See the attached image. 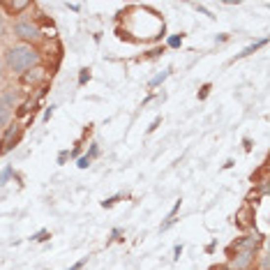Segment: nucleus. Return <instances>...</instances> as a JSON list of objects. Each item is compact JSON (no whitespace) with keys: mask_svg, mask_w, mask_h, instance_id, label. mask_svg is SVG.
Listing matches in <instances>:
<instances>
[{"mask_svg":"<svg viewBox=\"0 0 270 270\" xmlns=\"http://www.w3.org/2000/svg\"><path fill=\"white\" fill-rule=\"evenodd\" d=\"M39 60H42V56H39V51L35 49L32 44H14L9 46L7 51H5V65H7L9 72H14V74H26L28 69L37 67Z\"/></svg>","mask_w":270,"mask_h":270,"instance_id":"obj_1","label":"nucleus"},{"mask_svg":"<svg viewBox=\"0 0 270 270\" xmlns=\"http://www.w3.org/2000/svg\"><path fill=\"white\" fill-rule=\"evenodd\" d=\"M14 35L21 39V44H30V42H37L42 39L39 35V26L32 21H16L14 23Z\"/></svg>","mask_w":270,"mask_h":270,"instance_id":"obj_2","label":"nucleus"},{"mask_svg":"<svg viewBox=\"0 0 270 270\" xmlns=\"http://www.w3.org/2000/svg\"><path fill=\"white\" fill-rule=\"evenodd\" d=\"M19 139H21V125L19 122H9L5 127V132H2V136H0V155H7L9 150L19 143Z\"/></svg>","mask_w":270,"mask_h":270,"instance_id":"obj_3","label":"nucleus"},{"mask_svg":"<svg viewBox=\"0 0 270 270\" xmlns=\"http://www.w3.org/2000/svg\"><path fill=\"white\" fill-rule=\"evenodd\" d=\"M256 259V252H249V249H240L236 252V256H231L229 261H226L224 268L226 270H247Z\"/></svg>","mask_w":270,"mask_h":270,"instance_id":"obj_4","label":"nucleus"},{"mask_svg":"<svg viewBox=\"0 0 270 270\" xmlns=\"http://www.w3.org/2000/svg\"><path fill=\"white\" fill-rule=\"evenodd\" d=\"M263 245V236L254 233V236H240L236 242L229 245V254L231 252H240V249H249V252H256V249Z\"/></svg>","mask_w":270,"mask_h":270,"instance_id":"obj_5","label":"nucleus"},{"mask_svg":"<svg viewBox=\"0 0 270 270\" xmlns=\"http://www.w3.org/2000/svg\"><path fill=\"white\" fill-rule=\"evenodd\" d=\"M46 76H49V72H46L42 65H37V67H32V69H28L26 74H21V83L23 86H44V81H46Z\"/></svg>","mask_w":270,"mask_h":270,"instance_id":"obj_6","label":"nucleus"},{"mask_svg":"<svg viewBox=\"0 0 270 270\" xmlns=\"http://www.w3.org/2000/svg\"><path fill=\"white\" fill-rule=\"evenodd\" d=\"M0 7L5 9L9 16H19L21 12H26V9L32 7V2H30V0H2Z\"/></svg>","mask_w":270,"mask_h":270,"instance_id":"obj_7","label":"nucleus"},{"mask_svg":"<svg viewBox=\"0 0 270 270\" xmlns=\"http://www.w3.org/2000/svg\"><path fill=\"white\" fill-rule=\"evenodd\" d=\"M252 219H254V212H252V208H249V206H242V208L236 212V219H233V222L245 229V226H252V224H254Z\"/></svg>","mask_w":270,"mask_h":270,"instance_id":"obj_8","label":"nucleus"},{"mask_svg":"<svg viewBox=\"0 0 270 270\" xmlns=\"http://www.w3.org/2000/svg\"><path fill=\"white\" fill-rule=\"evenodd\" d=\"M268 44V39L266 37H261L259 39V42H254V44H249L247 49H242V51L240 53H236V58H233V62H236V60H240V58H247V56H252V53L254 51H259V49H261V46H266Z\"/></svg>","mask_w":270,"mask_h":270,"instance_id":"obj_9","label":"nucleus"},{"mask_svg":"<svg viewBox=\"0 0 270 270\" xmlns=\"http://www.w3.org/2000/svg\"><path fill=\"white\" fill-rule=\"evenodd\" d=\"M0 102L7 106V109H12V111H14L16 106H19V95H16L14 90H9V92H5V95H0Z\"/></svg>","mask_w":270,"mask_h":270,"instance_id":"obj_10","label":"nucleus"},{"mask_svg":"<svg viewBox=\"0 0 270 270\" xmlns=\"http://www.w3.org/2000/svg\"><path fill=\"white\" fill-rule=\"evenodd\" d=\"M12 118H14V111H12V109H7V106L0 102V129L7 127L9 122H12Z\"/></svg>","mask_w":270,"mask_h":270,"instance_id":"obj_11","label":"nucleus"},{"mask_svg":"<svg viewBox=\"0 0 270 270\" xmlns=\"http://www.w3.org/2000/svg\"><path fill=\"white\" fill-rule=\"evenodd\" d=\"M169 76H171V67H166L164 72H162V74H157L155 79H150V88H157L159 83H164L166 79H169Z\"/></svg>","mask_w":270,"mask_h":270,"instance_id":"obj_12","label":"nucleus"},{"mask_svg":"<svg viewBox=\"0 0 270 270\" xmlns=\"http://www.w3.org/2000/svg\"><path fill=\"white\" fill-rule=\"evenodd\" d=\"M39 35H42V37H56V26H53V23L39 26Z\"/></svg>","mask_w":270,"mask_h":270,"instance_id":"obj_13","label":"nucleus"},{"mask_svg":"<svg viewBox=\"0 0 270 270\" xmlns=\"http://www.w3.org/2000/svg\"><path fill=\"white\" fill-rule=\"evenodd\" d=\"M12 176H14V169H12V166H5V169L0 171V187H2V185H7Z\"/></svg>","mask_w":270,"mask_h":270,"instance_id":"obj_14","label":"nucleus"},{"mask_svg":"<svg viewBox=\"0 0 270 270\" xmlns=\"http://www.w3.org/2000/svg\"><path fill=\"white\" fill-rule=\"evenodd\" d=\"M51 238V233L46 231V229H42V231H37V233H32V240L35 242H44V240H49Z\"/></svg>","mask_w":270,"mask_h":270,"instance_id":"obj_15","label":"nucleus"},{"mask_svg":"<svg viewBox=\"0 0 270 270\" xmlns=\"http://www.w3.org/2000/svg\"><path fill=\"white\" fill-rule=\"evenodd\" d=\"M259 270H270V259L268 254L263 252V254H259Z\"/></svg>","mask_w":270,"mask_h":270,"instance_id":"obj_16","label":"nucleus"},{"mask_svg":"<svg viewBox=\"0 0 270 270\" xmlns=\"http://www.w3.org/2000/svg\"><path fill=\"white\" fill-rule=\"evenodd\" d=\"M182 39H185V35L180 32V35H173V37H169V42H166V44L171 46V49H176V46L182 44Z\"/></svg>","mask_w":270,"mask_h":270,"instance_id":"obj_17","label":"nucleus"},{"mask_svg":"<svg viewBox=\"0 0 270 270\" xmlns=\"http://www.w3.org/2000/svg\"><path fill=\"white\" fill-rule=\"evenodd\" d=\"M210 90H212V86H210V83H203L201 88H199V99H206V97H208Z\"/></svg>","mask_w":270,"mask_h":270,"instance_id":"obj_18","label":"nucleus"},{"mask_svg":"<svg viewBox=\"0 0 270 270\" xmlns=\"http://www.w3.org/2000/svg\"><path fill=\"white\" fill-rule=\"evenodd\" d=\"M90 81V69H81V74H79V86H86Z\"/></svg>","mask_w":270,"mask_h":270,"instance_id":"obj_19","label":"nucleus"},{"mask_svg":"<svg viewBox=\"0 0 270 270\" xmlns=\"http://www.w3.org/2000/svg\"><path fill=\"white\" fill-rule=\"evenodd\" d=\"M159 122H162V116H157V118L152 120V122L148 125V129H146V132H148V134H152V132H155V129L159 127Z\"/></svg>","mask_w":270,"mask_h":270,"instance_id":"obj_20","label":"nucleus"},{"mask_svg":"<svg viewBox=\"0 0 270 270\" xmlns=\"http://www.w3.org/2000/svg\"><path fill=\"white\" fill-rule=\"evenodd\" d=\"M180 203H182V201H180V199H178V201H176V203H173V208L169 210V217H166V219H176V212H178V210H180Z\"/></svg>","mask_w":270,"mask_h":270,"instance_id":"obj_21","label":"nucleus"},{"mask_svg":"<svg viewBox=\"0 0 270 270\" xmlns=\"http://www.w3.org/2000/svg\"><path fill=\"white\" fill-rule=\"evenodd\" d=\"M90 162H92V159H88V157H86V155H83V157H79L76 166H79V169H88V166H90Z\"/></svg>","mask_w":270,"mask_h":270,"instance_id":"obj_22","label":"nucleus"},{"mask_svg":"<svg viewBox=\"0 0 270 270\" xmlns=\"http://www.w3.org/2000/svg\"><path fill=\"white\" fill-rule=\"evenodd\" d=\"M97 155H99L97 143H92V146H90V152H88V155H86V157H88V159H95V157H97Z\"/></svg>","mask_w":270,"mask_h":270,"instance_id":"obj_23","label":"nucleus"},{"mask_svg":"<svg viewBox=\"0 0 270 270\" xmlns=\"http://www.w3.org/2000/svg\"><path fill=\"white\" fill-rule=\"evenodd\" d=\"M86 263H88V256H83L81 261H76V263H74V266H69V270H81V268H83V266H86Z\"/></svg>","mask_w":270,"mask_h":270,"instance_id":"obj_24","label":"nucleus"},{"mask_svg":"<svg viewBox=\"0 0 270 270\" xmlns=\"http://www.w3.org/2000/svg\"><path fill=\"white\" fill-rule=\"evenodd\" d=\"M118 199H120V194H116V196H111V199H106V201H102V206H104V208H111V206H113V203H116V201H118Z\"/></svg>","mask_w":270,"mask_h":270,"instance_id":"obj_25","label":"nucleus"},{"mask_svg":"<svg viewBox=\"0 0 270 270\" xmlns=\"http://www.w3.org/2000/svg\"><path fill=\"white\" fill-rule=\"evenodd\" d=\"M259 199H261V194H259L256 189H254V192H249V194H247V201H249V203H256V201H259Z\"/></svg>","mask_w":270,"mask_h":270,"instance_id":"obj_26","label":"nucleus"},{"mask_svg":"<svg viewBox=\"0 0 270 270\" xmlns=\"http://www.w3.org/2000/svg\"><path fill=\"white\" fill-rule=\"evenodd\" d=\"M53 109H56V106H49V109H46V111H44V122H49V120H51V116H53Z\"/></svg>","mask_w":270,"mask_h":270,"instance_id":"obj_27","label":"nucleus"},{"mask_svg":"<svg viewBox=\"0 0 270 270\" xmlns=\"http://www.w3.org/2000/svg\"><path fill=\"white\" fill-rule=\"evenodd\" d=\"M180 254H182V245H176V247H173V259L178 261V259H180Z\"/></svg>","mask_w":270,"mask_h":270,"instance_id":"obj_28","label":"nucleus"},{"mask_svg":"<svg viewBox=\"0 0 270 270\" xmlns=\"http://www.w3.org/2000/svg\"><path fill=\"white\" fill-rule=\"evenodd\" d=\"M67 155H69V150H65V152H60V155H58V164H62V162L67 159Z\"/></svg>","mask_w":270,"mask_h":270,"instance_id":"obj_29","label":"nucleus"},{"mask_svg":"<svg viewBox=\"0 0 270 270\" xmlns=\"http://www.w3.org/2000/svg\"><path fill=\"white\" fill-rule=\"evenodd\" d=\"M120 233H122V229H113V231H111V240H118Z\"/></svg>","mask_w":270,"mask_h":270,"instance_id":"obj_30","label":"nucleus"},{"mask_svg":"<svg viewBox=\"0 0 270 270\" xmlns=\"http://www.w3.org/2000/svg\"><path fill=\"white\" fill-rule=\"evenodd\" d=\"M67 7L72 9V12H79V9H81V5H76V2H67Z\"/></svg>","mask_w":270,"mask_h":270,"instance_id":"obj_31","label":"nucleus"},{"mask_svg":"<svg viewBox=\"0 0 270 270\" xmlns=\"http://www.w3.org/2000/svg\"><path fill=\"white\" fill-rule=\"evenodd\" d=\"M5 35V21H2V16H0V37Z\"/></svg>","mask_w":270,"mask_h":270,"instance_id":"obj_32","label":"nucleus"},{"mask_svg":"<svg viewBox=\"0 0 270 270\" xmlns=\"http://www.w3.org/2000/svg\"><path fill=\"white\" fill-rule=\"evenodd\" d=\"M242 143H245V150H252V141H249V139H245Z\"/></svg>","mask_w":270,"mask_h":270,"instance_id":"obj_33","label":"nucleus"}]
</instances>
